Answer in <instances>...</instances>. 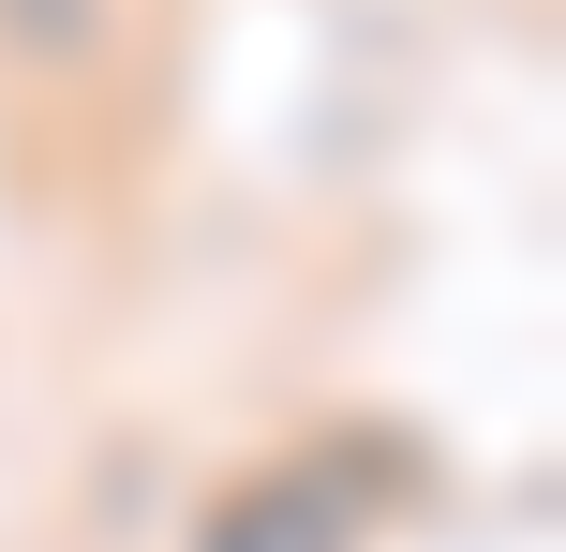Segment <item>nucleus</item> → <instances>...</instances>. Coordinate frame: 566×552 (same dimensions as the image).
Returning <instances> with one entry per match:
<instances>
[{"label":"nucleus","mask_w":566,"mask_h":552,"mask_svg":"<svg viewBox=\"0 0 566 552\" xmlns=\"http://www.w3.org/2000/svg\"><path fill=\"white\" fill-rule=\"evenodd\" d=\"M418 434H388V418H313V434L254 448L239 478H209L195 538L179 552H388L418 523Z\"/></svg>","instance_id":"f257e3e1"},{"label":"nucleus","mask_w":566,"mask_h":552,"mask_svg":"<svg viewBox=\"0 0 566 552\" xmlns=\"http://www.w3.org/2000/svg\"><path fill=\"white\" fill-rule=\"evenodd\" d=\"M135 60V0H0V75L15 90H90Z\"/></svg>","instance_id":"f03ea898"}]
</instances>
